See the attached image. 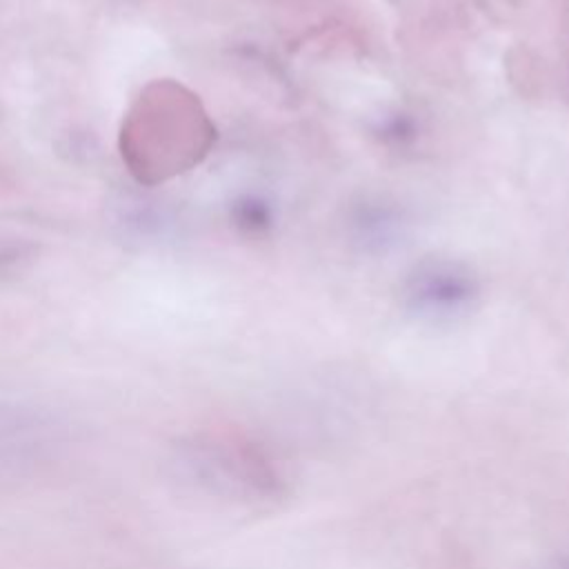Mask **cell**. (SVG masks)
Listing matches in <instances>:
<instances>
[{
    "label": "cell",
    "instance_id": "6",
    "mask_svg": "<svg viewBox=\"0 0 569 569\" xmlns=\"http://www.w3.org/2000/svg\"><path fill=\"white\" fill-rule=\"evenodd\" d=\"M567 87H569V64H567Z\"/></svg>",
    "mask_w": 569,
    "mask_h": 569
},
{
    "label": "cell",
    "instance_id": "1",
    "mask_svg": "<svg viewBox=\"0 0 569 569\" xmlns=\"http://www.w3.org/2000/svg\"><path fill=\"white\" fill-rule=\"evenodd\" d=\"M127 138H131L129 151L140 153L144 171L164 176L198 162L211 144L213 129L193 96L162 84L140 102Z\"/></svg>",
    "mask_w": 569,
    "mask_h": 569
},
{
    "label": "cell",
    "instance_id": "3",
    "mask_svg": "<svg viewBox=\"0 0 569 569\" xmlns=\"http://www.w3.org/2000/svg\"><path fill=\"white\" fill-rule=\"evenodd\" d=\"M407 211L387 198H362L347 213V236L367 256L389 253L407 238Z\"/></svg>",
    "mask_w": 569,
    "mask_h": 569
},
{
    "label": "cell",
    "instance_id": "7",
    "mask_svg": "<svg viewBox=\"0 0 569 569\" xmlns=\"http://www.w3.org/2000/svg\"><path fill=\"white\" fill-rule=\"evenodd\" d=\"M560 569H569V562H565V565H562V567H560Z\"/></svg>",
    "mask_w": 569,
    "mask_h": 569
},
{
    "label": "cell",
    "instance_id": "2",
    "mask_svg": "<svg viewBox=\"0 0 569 569\" xmlns=\"http://www.w3.org/2000/svg\"><path fill=\"white\" fill-rule=\"evenodd\" d=\"M482 282L471 264L456 258H422L402 278V307L429 322H449L469 313L480 300Z\"/></svg>",
    "mask_w": 569,
    "mask_h": 569
},
{
    "label": "cell",
    "instance_id": "5",
    "mask_svg": "<svg viewBox=\"0 0 569 569\" xmlns=\"http://www.w3.org/2000/svg\"><path fill=\"white\" fill-rule=\"evenodd\" d=\"M373 131H376V133L380 136V140H382L385 144H389V147H407L409 142L416 140V133H418L413 118L407 116V113H402V111L382 118V120L376 124Z\"/></svg>",
    "mask_w": 569,
    "mask_h": 569
},
{
    "label": "cell",
    "instance_id": "4",
    "mask_svg": "<svg viewBox=\"0 0 569 569\" xmlns=\"http://www.w3.org/2000/svg\"><path fill=\"white\" fill-rule=\"evenodd\" d=\"M233 222L249 236H262L273 227V207L262 196H242L233 207Z\"/></svg>",
    "mask_w": 569,
    "mask_h": 569
}]
</instances>
